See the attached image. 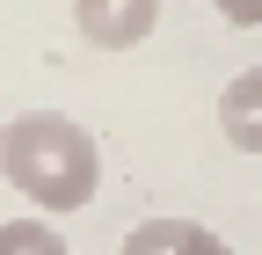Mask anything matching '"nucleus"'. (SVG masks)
<instances>
[{
	"instance_id": "nucleus-1",
	"label": "nucleus",
	"mask_w": 262,
	"mask_h": 255,
	"mask_svg": "<svg viewBox=\"0 0 262 255\" xmlns=\"http://www.w3.org/2000/svg\"><path fill=\"white\" fill-rule=\"evenodd\" d=\"M0 175L37 211H80L102 189V153H95V132L58 110H22L0 124Z\"/></svg>"
},
{
	"instance_id": "nucleus-2",
	"label": "nucleus",
	"mask_w": 262,
	"mask_h": 255,
	"mask_svg": "<svg viewBox=\"0 0 262 255\" xmlns=\"http://www.w3.org/2000/svg\"><path fill=\"white\" fill-rule=\"evenodd\" d=\"M73 22L95 51H131V44L153 37L160 0H73Z\"/></svg>"
},
{
	"instance_id": "nucleus-3",
	"label": "nucleus",
	"mask_w": 262,
	"mask_h": 255,
	"mask_svg": "<svg viewBox=\"0 0 262 255\" xmlns=\"http://www.w3.org/2000/svg\"><path fill=\"white\" fill-rule=\"evenodd\" d=\"M117 255H233L211 226H196V219H146V226H131Z\"/></svg>"
},
{
	"instance_id": "nucleus-4",
	"label": "nucleus",
	"mask_w": 262,
	"mask_h": 255,
	"mask_svg": "<svg viewBox=\"0 0 262 255\" xmlns=\"http://www.w3.org/2000/svg\"><path fill=\"white\" fill-rule=\"evenodd\" d=\"M219 132L233 139L241 153H262V66H248V73L226 80V95H219Z\"/></svg>"
},
{
	"instance_id": "nucleus-5",
	"label": "nucleus",
	"mask_w": 262,
	"mask_h": 255,
	"mask_svg": "<svg viewBox=\"0 0 262 255\" xmlns=\"http://www.w3.org/2000/svg\"><path fill=\"white\" fill-rule=\"evenodd\" d=\"M0 255H73V248H66V233L51 219H8L0 226Z\"/></svg>"
},
{
	"instance_id": "nucleus-6",
	"label": "nucleus",
	"mask_w": 262,
	"mask_h": 255,
	"mask_svg": "<svg viewBox=\"0 0 262 255\" xmlns=\"http://www.w3.org/2000/svg\"><path fill=\"white\" fill-rule=\"evenodd\" d=\"M211 8L226 22H241V29H262V0H211Z\"/></svg>"
}]
</instances>
